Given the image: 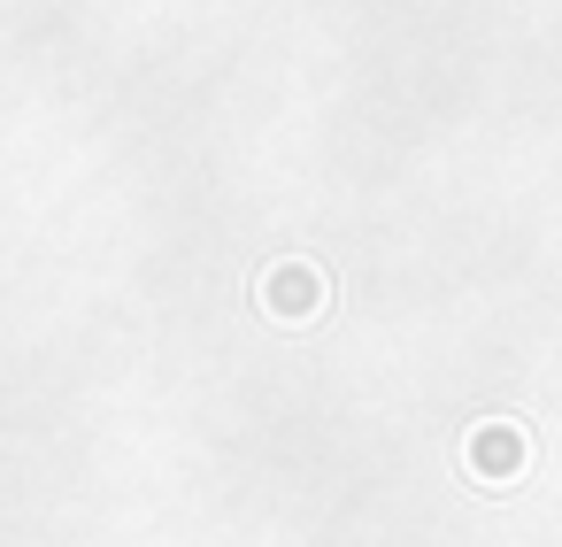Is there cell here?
Wrapping results in <instances>:
<instances>
[{"mask_svg": "<svg viewBox=\"0 0 562 547\" xmlns=\"http://www.w3.org/2000/svg\"><path fill=\"white\" fill-rule=\"evenodd\" d=\"M470 455H477V470H485V478H508V462H516V432H477V439H470Z\"/></svg>", "mask_w": 562, "mask_h": 547, "instance_id": "cell-2", "label": "cell"}, {"mask_svg": "<svg viewBox=\"0 0 562 547\" xmlns=\"http://www.w3.org/2000/svg\"><path fill=\"white\" fill-rule=\"evenodd\" d=\"M270 286H278V309H316V301H324V278H316V270H301V263H285Z\"/></svg>", "mask_w": 562, "mask_h": 547, "instance_id": "cell-1", "label": "cell"}]
</instances>
